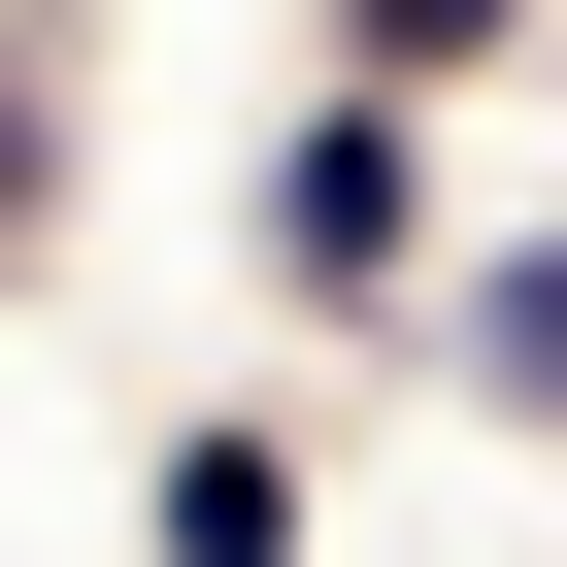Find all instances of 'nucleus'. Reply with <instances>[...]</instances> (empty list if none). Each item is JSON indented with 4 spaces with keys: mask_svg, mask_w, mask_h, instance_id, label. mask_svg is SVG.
Here are the masks:
<instances>
[{
    "mask_svg": "<svg viewBox=\"0 0 567 567\" xmlns=\"http://www.w3.org/2000/svg\"><path fill=\"white\" fill-rule=\"evenodd\" d=\"M267 267H301V301L401 267V101H301V134H267Z\"/></svg>",
    "mask_w": 567,
    "mask_h": 567,
    "instance_id": "f257e3e1",
    "label": "nucleus"
},
{
    "mask_svg": "<svg viewBox=\"0 0 567 567\" xmlns=\"http://www.w3.org/2000/svg\"><path fill=\"white\" fill-rule=\"evenodd\" d=\"M167 567H301V467L267 434H167Z\"/></svg>",
    "mask_w": 567,
    "mask_h": 567,
    "instance_id": "f03ea898",
    "label": "nucleus"
},
{
    "mask_svg": "<svg viewBox=\"0 0 567 567\" xmlns=\"http://www.w3.org/2000/svg\"><path fill=\"white\" fill-rule=\"evenodd\" d=\"M467 368H501V401H534V434H567V234H534V267H501V334H467Z\"/></svg>",
    "mask_w": 567,
    "mask_h": 567,
    "instance_id": "7ed1b4c3",
    "label": "nucleus"
},
{
    "mask_svg": "<svg viewBox=\"0 0 567 567\" xmlns=\"http://www.w3.org/2000/svg\"><path fill=\"white\" fill-rule=\"evenodd\" d=\"M334 34H368V68H467V34H501V0H334Z\"/></svg>",
    "mask_w": 567,
    "mask_h": 567,
    "instance_id": "20e7f679",
    "label": "nucleus"
}]
</instances>
